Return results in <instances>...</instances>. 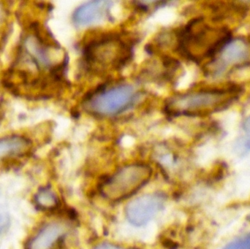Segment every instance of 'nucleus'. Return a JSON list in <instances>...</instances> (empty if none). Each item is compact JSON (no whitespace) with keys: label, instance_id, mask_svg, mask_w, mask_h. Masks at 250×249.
Masks as SVG:
<instances>
[{"label":"nucleus","instance_id":"nucleus-7","mask_svg":"<svg viewBox=\"0 0 250 249\" xmlns=\"http://www.w3.org/2000/svg\"><path fill=\"white\" fill-rule=\"evenodd\" d=\"M250 66V38H233L205 65L207 73L217 77L241 67Z\"/></svg>","mask_w":250,"mask_h":249},{"label":"nucleus","instance_id":"nucleus-13","mask_svg":"<svg viewBox=\"0 0 250 249\" xmlns=\"http://www.w3.org/2000/svg\"><path fill=\"white\" fill-rule=\"evenodd\" d=\"M223 249H250V232L229 243Z\"/></svg>","mask_w":250,"mask_h":249},{"label":"nucleus","instance_id":"nucleus-2","mask_svg":"<svg viewBox=\"0 0 250 249\" xmlns=\"http://www.w3.org/2000/svg\"><path fill=\"white\" fill-rule=\"evenodd\" d=\"M233 38L230 25L201 15L191 19L176 35V49L184 57L207 65Z\"/></svg>","mask_w":250,"mask_h":249},{"label":"nucleus","instance_id":"nucleus-10","mask_svg":"<svg viewBox=\"0 0 250 249\" xmlns=\"http://www.w3.org/2000/svg\"><path fill=\"white\" fill-rule=\"evenodd\" d=\"M65 228L58 223L45 225L29 242L28 249H50L64 235Z\"/></svg>","mask_w":250,"mask_h":249},{"label":"nucleus","instance_id":"nucleus-16","mask_svg":"<svg viewBox=\"0 0 250 249\" xmlns=\"http://www.w3.org/2000/svg\"><path fill=\"white\" fill-rule=\"evenodd\" d=\"M243 128L244 130H246L247 132L250 133V116L248 117V118L245 120V122H244Z\"/></svg>","mask_w":250,"mask_h":249},{"label":"nucleus","instance_id":"nucleus-17","mask_svg":"<svg viewBox=\"0 0 250 249\" xmlns=\"http://www.w3.org/2000/svg\"><path fill=\"white\" fill-rule=\"evenodd\" d=\"M4 14H5V11H4V7L0 2V24H1L2 20H4Z\"/></svg>","mask_w":250,"mask_h":249},{"label":"nucleus","instance_id":"nucleus-4","mask_svg":"<svg viewBox=\"0 0 250 249\" xmlns=\"http://www.w3.org/2000/svg\"><path fill=\"white\" fill-rule=\"evenodd\" d=\"M132 45L118 33H106L91 39L83 48L86 67L98 73L118 70L132 57Z\"/></svg>","mask_w":250,"mask_h":249},{"label":"nucleus","instance_id":"nucleus-6","mask_svg":"<svg viewBox=\"0 0 250 249\" xmlns=\"http://www.w3.org/2000/svg\"><path fill=\"white\" fill-rule=\"evenodd\" d=\"M152 170L142 163L126 165L111 175L101 186L103 197L112 202L129 198L149 181Z\"/></svg>","mask_w":250,"mask_h":249},{"label":"nucleus","instance_id":"nucleus-12","mask_svg":"<svg viewBox=\"0 0 250 249\" xmlns=\"http://www.w3.org/2000/svg\"><path fill=\"white\" fill-rule=\"evenodd\" d=\"M56 197L52 192L48 190H41L36 196V202L43 208L52 207L55 205Z\"/></svg>","mask_w":250,"mask_h":249},{"label":"nucleus","instance_id":"nucleus-15","mask_svg":"<svg viewBox=\"0 0 250 249\" xmlns=\"http://www.w3.org/2000/svg\"><path fill=\"white\" fill-rule=\"evenodd\" d=\"M95 249H124L117 247V246L113 245V244L104 243V244H100Z\"/></svg>","mask_w":250,"mask_h":249},{"label":"nucleus","instance_id":"nucleus-5","mask_svg":"<svg viewBox=\"0 0 250 249\" xmlns=\"http://www.w3.org/2000/svg\"><path fill=\"white\" fill-rule=\"evenodd\" d=\"M136 96L135 88L128 83L101 86L86 96L83 108L89 114L98 116H114L128 109Z\"/></svg>","mask_w":250,"mask_h":249},{"label":"nucleus","instance_id":"nucleus-3","mask_svg":"<svg viewBox=\"0 0 250 249\" xmlns=\"http://www.w3.org/2000/svg\"><path fill=\"white\" fill-rule=\"evenodd\" d=\"M242 93V87L234 83L199 88L173 95L166 101L165 111L172 116H207L229 108Z\"/></svg>","mask_w":250,"mask_h":249},{"label":"nucleus","instance_id":"nucleus-1","mask_svg":"<svg viewBox=\"0 0 250 249\" xmlns=\"http://www.w3.org/2000/svg\"><path fill=\"white\" fill-rule=\"evenodd\" d=\"M58 45L38 21L26 26L18 47L15 61L4 76V84L24 97L46 98L62 80L64 61L55 62Z\"/></svg>","mask_w":250,"mask_h":249},{"label":"nucleus","instance_id":"nucleus-8","mask_svg":"<svg viewBox=\"0 0 250 249\" xmlns=\"http://www.w3.org/2000/svg\"><path fill=\"white\" fill-rule=\"evenodd\" d=\"M165 198L159 193L145 194L128 203L125 209L126 219L132 225L140 227L146 225L164 206Z\"/></svg>","mask_w":250,"mask_h":249},{"label":"nucleus","instance_id":"nucleus-11","mask_svg":"<svg viewBox=\"0 0 250 249\" xmlns=\"http://www.w3.org/2000/svg\"><path fill=\"white\" fill-rule=\"evenodd\" d=\"M29 139L19 134L0 137V161L6 158L20 156L26 153L31 148Z\"/></svg>","mask_w":250,"mask_h":249},{"label":"nucleus","instance_id":"nucleus-9","mask_svg":"<svg viewBox=\"0 0 250 249\" xmlns=\"http://www.w3.org/2000/svg\"><path fill=\"white\" fill-rule=\"evenodd\" d=\"M112 1H92L78 7L73 15V23L79 26H89L101 21L109 13Z\"/></svg>","mask_w":250,"mask_h":249},{"label":"nucleus","instance_id":"nucleus-14","mask_svg":"<svg viewBox=\"0 0 250 249\" xmlns=\"http://www.w3.org/2000/svg\"><path fill=\"white\" fill-rule=\"evenodd\" d=\"M10 220L8 215L0 213V236L7 230L10 226Z\"/></svg>","mask_w":250,"mask_h":249},{"label":"nucleus","instance_id":"nucleus-18","mask_svg":"<svg viewBox=\"0 0 250 249\" xmlns=\"http://www.w3.org/2000/svg\"><path fill=\"white\" fill-rule=\"evenodd\" d=\"M245 146H246L247 149H250V140H248V141H247Z\"/></svg>","mask_w":250,"mask_h":249}]
</instances>
